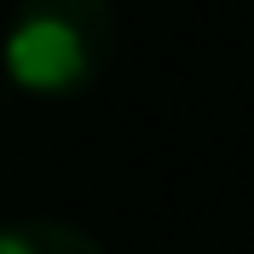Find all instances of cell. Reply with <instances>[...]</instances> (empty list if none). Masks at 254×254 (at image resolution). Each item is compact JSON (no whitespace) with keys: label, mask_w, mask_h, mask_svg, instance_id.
Wrapping results in <instances>:
<instances>
[{"label":"cell","mask_w":254,"mask_h":254,"mask_svg":"<svg viewBox=\"0 0 254 254\" xmlns=\"http://www.w3.org/2000/svg\"><path fill=\"white\" fill-rule=\"evenodd\" d=\"M116 6L110 0H17L0 35L6 81L29 98H75L104 81L116 58Z\"/></svg>","instance_id":"1"},{"label":"cell","mask_w":254,"mask_h":254,"mask_svg":"<svg viewBox=\"0 0 254 254\" xmlns=\"http://www.w3.org/2000/svg\"><path fill=\"white\" fill-rule=\"evenodd\" d=\"M0 254H104V243L69 220H12L0 225Z\"/></svg>","instance_id":"2"}]
</instances>
